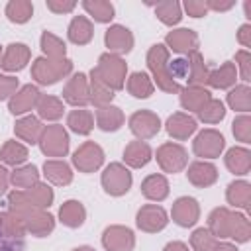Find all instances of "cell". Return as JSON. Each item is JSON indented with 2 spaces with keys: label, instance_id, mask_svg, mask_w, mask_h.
<instances>
[{
  "label": "cell",
  "instance_id": "obj_9",
  "mask_svg": "<svg viewBox=\"0 0 251 251\" xmlns=\"http://www.w3.org/2000/svg\"><path fill=\"white\" fill-rule=\"evenodd\" d=\"M129 129L137 139H151L161 131V120L151 110H137L129 116Z\"/></svg>",
  "mask_w": 251,
  "mask_h": 251
},
{
  "label": "cell",
  "instance_id": "obj_28",
  "mask_svg": "<svg viewBox=\"0 0 251 251\" xmlns=\"http://www.w3.org/2000/svg\"><path fill=\"white\" fill-rule=\"evenodd\" d=\"M41 131H43V126H41L39 118H35V116H24V118H20V120L16 122V126H14V133H16L22 141H25V143H29V145H33V143L39 141Z\"/></svg>",
  "mask_w": 251,
  "mask_h": 251
},
{
  "label": "cell",
  "instance_id": "obj_26",
  "mask_svg": "<svg viewBox=\"0 0 251 251\" xmlns=\"http://www.w3.org/2000/svg\"><path fill=\"white\" fill-rule=\"evenodd\" d=\"M67 35H69V41L75 43V45H86V43H90L92 41V35H94L92 22L86 16H75L71 20V24H69Z\"/></svg>",
  "mask_w": 251,
  "mask_h": 251
},
{
  "label": "cell",
  "instance_id": "obj_37",
  "mask_svg": "<svg viewBox=\"0 0 251 251\" xmlns=\"http://www.w3.org/2000/svg\"><path fill=\"white\" fill-rule=\"evenodd\" d=\"M25 226L24 220L20 216H16L14 212H0V235L4 237H12V239H24L25 235Z\"/></svg>",
  "mask_w": 251,
  "mask_h": 251
},
{
  "label": "cell",
  "instance_id": "obj_19",
  "mask_svg": "<svg viewBox=\"0 0 251 251\" xmlns=\"http://www.w3.org/2000/svg\"><path fill=\"white\" fill-rule=\"evenodd\" d=\"M186 178L196 188H208L218 180V169L208 161H194L188 165Z\"/></svg>",
  "mask_w": 251,
  "mask_h": 251
},
{
  "label": "cell",
  "instance_id": "obj_63",
  "mask_svg": "<svg viewBox=\"0 0 251 251\" xmlns=\"http://www.w3.org/2000/svg\"><path fill=\"white\" fill-rule=\"evenodd\" d=\"M0 55H2V47H0Z\"/></svg>",
  "mask_w": 251,
  "mask_h": 251
},
{
  "label": "cell",
  "instance_id": "obj_47",
  "mask_svg": "<svg viewBox=\"0 0 251 251\" xmlns=\"http://www.w3.org/2000/svg\"><path fill=\"white\" fill-rule=\"evenodd\" d=\"M229 237L235 239L237 243H247L249 237H251V224L247 220L245 214H239V212H233L231 216V231H229Z\"/></svg>",
  "mask_w": 251,
  "mask_h": 251
},
{
  "label": "cell",
  "instance_id": "obj_7",
  "mask_svg": "<svg viewBox=\"0 0 251 251\" xmlns=\"http://www.w3.org/2000/svg\"><path fill=\"white\" fill-rule=\"evenodd\" d=\"M226 147V139L218 129H202L192 141V151L202 159H216L222 155Z\"/></svg>",
  "mask_w": 251,
  "mask_h": 251
},
{
  "label": "cell",
  "instance_id": "obj_51",
  "mask_svg": "<svg viewBox=\"0 0 251 251\" xmlns=\"http://www.w3.org/2000/svg\"><path fill=\"white\" fill-rule=\"evenodd\" d=\"M231 131H233V135H235L237 141L251 143V118L247 114L235 118L233 124H231Z\"/></svg>",
  "mask_w": 251,
  "mask_h": 251
},
{
  "label": "cell",
  "instance_id": "obj_3",
  "mask_svg": "<svg viewBox=\"0 0 251 251\" xmlns=\"http://www.w3.org/2000/svg\"><path fill=\"white\" fill-rule=\"evenodd\" d=\"M98 78L102 82H106L114 92L116 90H122L126 86V75H127V65L126 61L120 57V55H114V53H102L98 57V63L96 67L92 69Z\"/></svg>",
  "mask_w": 251,
  "mask_h": 251
},
{
  "label": "cell",
  "instance_id": "obj_45",
  "mask_svg": "<svg viewBox=\"0 0 251 251\" xmlns=\"http://www.w3.org/2000/svg\"><path fill=\"white\" fill-rule=\"evenodd\" d=\"M41 51L47 59H65V53H67V45L61 37H57L55 33L51 31H43L41 33Z\"/></svg>",
  "mask_w": 251,
  "mask_h": 251
},
{
  "label": "cell",
  "instance_id": "obj_34",
  "mask_svg": "<svg viewBox=\"0 0 251 251\" xmlns=\"http://www.w3.org/2000/svg\"><path fill=\"white\" fill-rule=\"evenodd\" d=\"M88 88H90V104H94L96 108L110 104V102L114 100V96H116V92H114L106 82H102L94 71H90Z\"/></svg>",
  "mask_w": 251,
  "mask_h": 251
},
{
  "label": "cell",
  "instance_id": "obj_5",
  "mask_svg": "<svg viewBox=\"0 0 251 251\" xmlns=\"http://www.w3.org/2000/svg\"><path fill=\"white\" fill-rule=\"evenodd\" d=\"M100 182H102V188L106 190V194H110V196H124L131 188L133 178H131V173H129V169L126 165L110 163L104 169Z\"/></svg>",
  "mask_w": 251,
  "mask_h": 251
},
{
  "label": "cell",
  "instance_id": "obj_59",
  "mask_svg": "<svg viewBox=\"0 0 251 251\" xmlns=\"http://www.w3.org/2000/svg\"><path fill=\"white\" fill-rule=\"evenodd\" d=\"M8 184H10V171L0 165V196L8 190Z\"/></svg>",
  "mask_w": 251,
  "mask_h": 251
},
{
  "label": "cell",
  "instance_id": "obj_8",
  "mask_svg": "<svg viewBox=\"0 0 251 251\" xmlns=\"http://www.w3.org/2000/svg\"><path fill=\"white\" fill-rule=\"evenodd\" d=\"M104 163V151L94 141H84L75 153H73V165L80 173H94Z\"/></svg>",
  "mask_w": 251,
  "mask_h": 251
},
{
  "label": "cell",
  "instance_id": "obj_41",
  "mask_svg": "<svg viewBox=\"0 0 251 251\" xmlns=\"http://www.w3.org/2000/svg\"><path fill=\"white\" fill-rule=\"evenodd\" d=\"M24 192H25L27 200H29L35 208H41V210H47V208L53 204V198H55L53 188H51L47 182H35L33 186L25 188Z\"/></svg>",
  "mask_w": 251,
  "mask_h": 251
},
{
  "label": "cell",
  "instance_id": "obj_62",
  "mask_svg": "<svg viewBox=\"0 0 251 251\" xmlns=\"http://www.w3.org/2000/svg\"><path fill=\"white\" fill-rule=\"evenodd\" d=\"M73 251H94L90 245H80V247H75Z\"/></svg>",
  "mask_w": 251,
  "mask_h": 251
},
{
  "label": "cell",
  "instance_id": "obj_15",
  "mask_svg": "<svg viewBox=\"0 0 251 251\" xmlns=\"http://www.w3.org/2000/svg\"><path fill=\"white\" fill-rule=\"evenodd\" d=\"M22 220H24L25 231L31 233V235H35V237H47L55 229V218H53V214H49L47 210H41V208L29 210Z\"/></svg>",
  "mask_w": 251,
  "mask_h": 251
},
{
  "label": "cell",
  "instance_id": "obj_32",
  "mask_svg": "<svg viewBox=\"0 0 251 251\" xmlns=\"http://www.w3.org/2000/svg\"><path fill=\"white\" fill-rule=\"evenodd\" d=\"M188 65H190V75H188V84L186 86H206L208 84V76H210V69L204 63V57L200 55V51H192L186 55Z\"/></svg>",
  "mask_w": 251,
  "mask_h": 251
},
{
  "label": "cell",
  "instance_id": "obj_40",
  "mask_svg": "<svg viewBox=\"0 0 251 251\" xmlns=\"http://www.w3.org/2000/svg\"><path fill=\"white\" fill-rule=\"evenodd\" d=\"M82 8L98 24H108L114 18V14H116L114 4L108 2V0H84L82 2Z\"/></svg>",
  "mask_w": 251,
  "mask_h": 251
},
{
  "label": "cell",
  "instance_id": "obj_27",
  "mask_svg": "<svg viewBox=\"0 0 251 251\" xmlns=\"http://www.w3.org/2000/svg\"><path fill=\"white\" fill-rule=\"evenodd\" d=\"M226 167L233 175H247L251 171V151L247 147H231L227 149L226 157Z\"/></svg>",
  "mask_w": 251,
  "mask_h": 251
},
{
  "label": "cell",
  "instance_id": "obj_30",
  "mask_svg": "<svg viewBox=\"0 0 251 251\" xmlns=\"http://www.w3.org/2000/svg\"><path fill=\"white\" fill-rule=\"evenodd\" d=\"M226 198H227V202L231 206L249 212V208H251V184L247 180H233V182H229L227 190H226Z\"/></svg>",
  "mask_w": 251,
  "mask_h": 251
},
{
  "label": "cell",
  "instance_id": "obj_1",
  "mask_svg": "<svg viewBox=\"0 0 251 251\" xmlns=\"http://www.w3.org/2000/svg\"><path fill=\"white\" fill-rule=\"evenodd\" d=\"M169 49L163 45V43H155L149 47L147 51V67L155 78L153 84H157L163 92H180V84L175 82L171 76H169Z\"/></svg>",
  "mask_w": 251,
  "mask_h": 251
},
{
  "label": "cell",
  "instance_id": "obj_20",
  "mask_svg": "<svg viewBox=\"0 0 251 251\" xmlns=\"http://www.w3.org/2000/svg\"><path fill=\"white\" fill-rule=\"evenodd\" d=\"M196 120L184 112H176L173 116H169L167 124H165V129L167 133L173 137V139H178V141H184L188 139L194 131H196Z\"/></svg>",
  "mask_w": 251,
  "mask_h": 251
},
{
  "label": "cell",
  "instance_id": "obj_39",
  "mask_svg": "<svg viewBox=\"0 0 251 251\" xmlns=\"http://www.w3.org/2000/svg\"><path fill=\"white\" fill-rule=\"evenodd\" d=\"M27 155H29V153H27V147L22 145V143L16 141V139L6 141V143L2 145V149H0V161L6 163V165H12V167L24 165V163L27 161Z\"/></svg>",
  "mask_w": 251,
  "mask_h": 251
},
{
  "label": "cell",
  "instance_id": "obj_12",
  "mask_svg": "<svg viewBox=\"0 0 251 251\" xmlns=\"http://www.w3.org/2000/svg\"><path fill=\"white\" fill-rule=\"evenodd\" d=\"M102 245L106 251H133L135 235L126 226H108L102 233Z\"/></svg>",
  "mask_w": 251,
  "mask_h": 251
},
{
  "label": "cell",
  "instance_id": "obj_4",
  "mask_svg": "<svg viewBox=\"0 0 251 251\" xmlns=\"http://www.w3.org/2000/svg\"><path fill=\"white\" fill-rule=\"evenodd\" d=\"M39 149L47 157H65L69 153V133L61 124L45 126L39 137Z\"/></svg>",
  "mask_w": 251,
  "mask_h": 251
},
{
  "label": "cell",
  "instance_id": "obj_14",
  "mask_svg": "<svg viewBox=\"0 0 251 251\" xmlns=\"http://www.w3.org/2000/svg\"><path fill=\"white\" fill-rule=\"evenodd\" d=\"M104 43L106 47L110 49L108 53H114V55H126L133 49V33L126 27V25H120V24H114L106 29L104 33Z\"/></svg>",
  "mask_w": 251,
  "mask_h": 251
},
{
  "label": "cell",
  "instance_id": "obj_21",
  "mask_svg": "<svg viewBox=\"0 0 251 251\" xmlns=\"http://www.w3.org/2000/svg\"><path fill=\"white\" fill-rule=\"evenodd\" d=\"M43 176L55 186H67L73 180V171L71 165L61 159H47L43 163Z\"/></svg>",
  "mask_w": 251,
  "mask_h": 251
},
{
  "label": "cell",
  "instance_id": "obj_61",
  "mask_svg": "<svg viewBox=\"0 0 251 251\" xmlns=\"http://www.w3.org/2000/svg\"><path fill=\"white\" fill-rule=\"evenodd\" d=\"M214 251H239L233 243H227V241H218V245H216V249Z\"/></svg>",
  "mask_w": 251,
  "mask_h": 251
},
{
  "label": "cell",
  "instance_id": "obj_29",
  "mask_svg": "<svg viewBox=\"0 0 251 251\" xmlns=\"http://www.w3.org/2000/svg\"><path fill=\"white\" fill-rule=\"evenodd\" d=\"M141 194L147 200L163 202L169 196V180L163 175H149L141 182Z\"/></svg>",
  "mask_w": 251,
  "mask_h": 251
},
{
  "label": "cell",
  "instance_id": "obj_35",
  "mask_svg": "<svg viewBox=\"0 0 251 251\" xmlns=\"http://www.w3.org/2000/svg\"><path fill=\"white\" fill-rule=\"evenodd\" d=\"M155 90V84L151 80V76L147 73H141V71H135L129 75L127 78V92L133 96V98H149Z\"/></svg>",
  "mask_w": 251,
  "mask_h": 251
},
{
  "label": "cell",
  "instance_id": "obj_56",
  "mask_svg": "<svg viewBox=\"0 0 251 251\" xmlns=\"http://www.w3.org/2000/svg\"><path fill=\"white\" fill-rule=\"evenodd\" d=\"M0 251H25V241L0 235Z\"/></svg>",
  "mask_w": 251,
  "mask_h": 251
},
{
  "label": "cell",
  "instance_id": "obj_48",
  "mask_svg": "<svg viewBox=\"0 0 251 251\" xmlns=\"http://www.w3.org/2000/svg\"><path fill=\"white\" fill-rule=\"evenodd\" d=\"M190 245L194 251H214L218 245V237H214L208 227H198L190 235Z\"/></svg>",
  "mask_w": 251,
  "mask_h": 251
},
{
  "label": "cell",
  "instance_id": "obj_44",
  "mask_svg": "<svg viewBox=\"0 0 251 251\" xmlns=\"http://www.w3.org/2000/svg\"><path fill=\"white\" fill-rule=\"evenodd\" d=\"M227 104L231 110L247 114L251 110V88L247 84H235L227 94Z\"/></svg>",
  "mask_w": 251,
  "mask_h": 251
},
{
  "label": "cell",
  "instance_id": "obj_10",
  "mask_svg": "<svg viewBox=\"0 0 251 251\" xmlns=\"http://www.w3.org/2000/svg\"><path fill=\"white\" fill-rule=\"evenodd\" d=\"M135 224L145 233H157L167 227L169 216H167L165 208H161L157 204H145L139 208V212L135 216Z\"/></svg>",
  "mask_w": 251,
  "mask_h": 251
},
{
  "label": "cell",
  "instance_id": "obj_43",
  "mask_svg": "<svg viewBox=\"0 0 251 251\" xmlns=\"http://www.w3.org/2000/svg\"><path fill=\"white\" fill-rule=\"evenodd\" d=\"M155 16L165 25H176L182 20V8L176 0H165L155 4Z\"/></svg>",
  "mask_w": 251,
  "mask_h": 251
},
{
  "label": "cell",
  "instance_id": "obj_57",
  "mask_svg": "<svg viewBox=\"0 0 251 251\" xmlns=\"http://www.w3.org/2000/svg\"><path fill=\"white\" fill-rule=\"evenodd\" d=\"M206 6H208V10H214V12H227V10H231V8L235 6V2H233V0H229V2H222V0H206Z\"/></svg>",
  "mask_w": 251,
  "mask_h": 251
},
{
  "label": "cell",
  "instance_id": "obj_22",
  "mask_svg": "<svg viewBox=\"0 0 251 251\" xmlns=\"http://www.w3.org/2000/svg\"><path fill=\"white\" fill-rule=\"evenodd\" d=\"M210 98H212V94L206 86H184V88H180V106L188 112L198 114L208 104Z\"/></svg>",
  "mask_w": 251,
  "mask_h": 251
},
{
  "label": "cell",
  "instance_id": "obj_46",
  "mask_svg": "<svg viewBox=\"0 0 251 251\" xmlns=\"http://www.w3.org/2000/svg\"><path fill=\"white\" fill-rule=\"evenodd\" d=\"M6 16L14 24H25L33 16V4L29 0H10L6 4Z\"/></svg>",
  "mask_w": 251,
  "mask_h": 251
},
{
  "label": "cell",
  "instance_id": "obj_60",
  "mask_svg": "<svg viewBox=\"0 0 251 251\" xmlns=\"http://www.w3.org/2000/svg\"><path fill=\"white\" fill-rule=\"evenodd\" d=\"M163 251H188V245L182 243V241H171V243L165 245Z\"/></svg>",
  "mask_w": 251,
  "mask_h": 251
},
{
  "label": "cell",
  "instance_id": "obj_38",
  "mask_svg": "<svg viewBox=\"0 0 251 251\" xmlns=\"http://www.w3.org/2000/svg\"><path fill=\"white\" fill-rule=\"evenodd\" d=\"M35 108H37L39 118L47 120V122H57L65 112L63 100L57 98V96H49V94H41V98H39Z\"/></svg>",
  "mask_w": 251,
  "mask_h": 251
},
{
  "label": "cell",
  "instance_id": "obj_17",
  "mask_svg": "<svg viewBox=\"0 0 251 251\" xmlns=\"http://www.w3.org/2000/svg\"><path fill=\"white\" fill-rule=\"evenodd\" d=\"M39 98H41L39 88L33 86V84H25V86H22V88L8 100V110H10V114H14V116H22V114L29 112L31 108H35L37 102H39Z\"/></svg>",
  "mask_w": 251,
  "mask_h": 251
},
{
  "label": "cell",
  "instance_id": "obj_58",
  "mask_svg": "<svg viewBox=\"0 0 251 251\" xmlns=\"http://www.w3.org/2000/svg\"><path fill=\"white\" fill-rule=\"evenodd\" d=\"M237 41H239L243 47H251V25H249V24L239 25V31H237Z\"/></svg>",
  "mask_w": 251,
  "mask_h": 251
},
{
  "label": "cell",
  "instance_id": "obj_53",
  "mask_svg": "<svg viewBox=\"0 0 251 251\" xmlns=\"http://www.w3.org/2000/svg\"><path fill=\"white\" fill-rule=\"evenodd\" d=\"M20 80L10 75H0V100H10L18 92Z\"/></svg>",
  "mask_w": 251,
  "mask_h": 251
},
{
  "label": "cell",
  "instance_id": "obj_54",
  "mask_svg": "<svg viewBox=\"0 0 251 251\" xmlns=\"http://www.w3.org/2000/svg\"><path fill=\"white\" fill-rule=\"evenodd\" d=\"M184 10H186V14L192 16V18H204V16L210 12L204 0H186V2H184Z\"/></svg>",
  "mask_w": 251,
  "mask_h": 251
},
{
  "label": "cell",
  "instance_id": "obj_25",
  "mask_svg": "<svg viewBox=\"0 0 251 251\" xmlns=\"http://www.w3.org/2000/svg\"><path fill=\"white\" fill-rule=\"evenodd\" d=\"M231 216L233 212L226 206H220V208H214L208 216V229L212 231L214 237H220V239H226L229 237V231H231Z\"/></svg>",
  "mask_w": 251,
  "mask_h": 251
},
{
  "label": "cell",
  "instance_id": "obj_52",
  "mask_svg": "<svg viewBox=\"0 0 251 251\" xmlns=\"http://www.w3.org/2000/svg\"><path fill=\"white\" fill-rule=\"evenodd\" d=\"M233 65L239 67V73H237V75H241V78H243L245 82H249V80H251V53H249L247 49L237 51Z\"/></svg>",
  "mask_w": 251,
  "mask_h": 251
},
{
  "label": "cell",
  "instance_id": "obj_18",
  "mask_svg": "<svg viewBox=\"0 0 251 251\" xmlns=\"http://www.w3.org/2000/svg\"><path fill=\"white\" fill-rule=\"evenodd\" d=\"M31 51L24 43H10L0 57V67L8 73H18L29 63Z\"/></svg>",
  "mask_w": 251,
  "mask_h": 251
},
{
  "label": "cell",
  "instance_id": "obj_31",
  "mask_svg": "<svg viewBox=\"0 0 251 251\" xmlns=\"http://www.w3.org/2000/svg\"><path fill=\"white\" fill-rule=\"evenodd\" d=\"M59 220L63 226L67 227H80L86 220V210L82 206V202L78 200H67L63 202V206L59 208Z\"/></svg>",
  "mask_w": 251,
  "mask_h": 251
},
{
  "label": "cell",
  "instance_id": "obj_33",
  "mask_svg": "<svg viewBox=\"0 0 251 251\" xmlns=\"http://www.w3.org/2000/svg\"><path fill=\"white\" fill-rule=\"evenodd\" d=\"M235 80H237V67L231 61H226L218 69L210 71L208 76V84L212 88H231L235 86Z\"/></svg>",
  "mask_w": 251,
  "mask_h": 251
},
{
  "label": "cell",
  "instance_id": "obj_49",
  "mask_svg": "<svg viewBox=\"0 0 251 251\" xmlns=\"http://www.w3.org/2000/svg\"><path fill=\"white\" fill-rule=\"evenodd\" d=\"M198 118L204 124H218V122H222L226 118L224 102L222 100H216V98H210L208 104L198 112Z\"/></svg>",
  "mask_w": 251,
  "mask_h": 251
},
{
  "label": "cell",
  "instance_id": "obj_13",
  "mask_svg": "<svg viewBox=\"0 0 251 251\" xmlns=\"http://www.w3.org/2000/svg\"><path fill=\"white\" fill-rule=\"evenodd\" d=\"M173 222L180 227H192L200 218V204L192 196H180L173 202Z\"/></svg>",
  "mask_w": 251,
  "mask_h": 251
},
{
  "label": "cell",
  "instance_id": "obj_24",
  "mask_svg": "<svg viewBox=\"0 0 251 251\" xmlns=\"http://www.w3.org/2000/svg\"><path fill=\"white\" fill-rule=\"evenodd\" d=\"M94 118H96V126L102 131H118L124 126V122H126L124 112L118 106H112V104H106V106L96 108Z\"/></svg>",
  "mask_w": 251,
  "mask_h": 251
},
{
  "label": "cell",
  "instance_id": "obj_16",
  "mask_svg": "<svg viewBox=\"0 0 251 251\" xmlns=\"http://www.w3.org/2000/svg\"><path fill=\"white\" fill-rule=\"evenodd\" d=\"M165 43L167 49H173L175 53L180 55H188L192 51H198V33L188 27H178L167 33Z\"/></svg>",
  "mask_w": 251,
  "mask_h": 251
},
{
  "label": "cell",
  "instance_id": "obj_23",
  "mask_svg": "<svg viewBox=\"0 0 251 251\" xmlns=\"http://www.w3.org/2000/svg\"><path fill=\"white\" fill-rule=\"evenodd\" d=\"M153 159V151L149 147V143L137 139V141H129L124 149V161L127 167L131 169H141L145 167L149 161Z\"/></svg>",
  "mask_w": 251,
  "mask_h": 251
},
{
  "label": "cell",
  "instance_id": "obj_6",
  "mask_svg": "<svg viewBox=\"0 0 251 251\" xmlns=\"http://www.w3.org/2000/svg\"><path fill=\"white\" fill-rule=\"evenodd\" d=\"M159 167L165 171V173H180L186 165H188V153L182 145L178 143H163L159 149H157V155H155Z\"/></svg>",
  "mask_w": 251,
  "mask_h": 251
},
{
  "label": "cell",
  "instance_id": "obj_55",
  "mask_svg": "<svg viewBox=\"0 0 251 251\" xmlns=\"http://www.w3.org/2000/svg\"><path fill=\"white\" fill-rule=\"evenodd\" d=\"M47 8L55 14H69L76 8L75 0H47Z\"/></svg>",
  "mask_w": 251,
  "mask_h": 251
},
{
  "label": "cell",
  "instance_id": "obj_11",
  "mask_svg": "<svg viewBox=\"0 0 251 251\" xmlns=\"http://www.w3.org/2000/svg\"><path fill=\"white\" fill-rule=\"evenodd\" d=\"M63 100L75 108H84L86 104H90V88L84 73H76L69 78L63 88Z\"/></svg>",
  "mask_w": 251,
  "mask_h": 251
},
{
  "label": "cell",
  "instance_id": "obj_2",
  "mask_svg": "<svg viewBox=\"0 0 251 251\" xmlns=\"http://www.w3.org/2000/svg\"><path fill=\"white\" fill-rule=\"evenodd\" d=\"M73 71V61L71 59H47V57H37L31 63V78L37 84H55Z\"/></svg>",
  "mask_w": 251,
  "mask_h": 251
},
{
  "label": "cell",
  "instance_id": "obj_36",
  "mask_svg": "<svg viewBox=\"0 0 251 251\" xmlns=\"http://www.w3.org/2000/svg\"><path fill=\"white\" fill-rule=\"evenodd\" d=\"M67 126L76 135H88L92 131V127H94V116H92L90 110H84V108L73 110L67 116Z\"/></svg>",
  "mask_w": 251,
  "mask_h": 251
},
{
  "label": "cell",
  "instance_id": "obj_50",
  "mask_svg": "<svg viewBox=\"0 0 251 251\" xmlns=\"http://www.w3.org/2000/svg\"><path fill=\"white\" fill-rule=\"evenodd\" d=\"M188 75H190V65H188L186 57H178V59L169 61V76L175 82L180 84L182 80H188Z\"/></svg>",
  "mask_w": 251,
  "mask_h": 251
},
{
  "label": "cell",
  "instance_id": "obj_42",
  "mask_svg": "<svg viewBox=\"0 0 251 251\" xmlns=\"http://www.w3.org/2000/svg\"><path fill=\"white\" fill-rule=\"evenodd\" d=\"M10 182L16 188H29L39 182V171L35 165H20L10 173Z\"/></svg>",
  "mask_w": 251,
  "mask_h": 251
}]
</instances>
